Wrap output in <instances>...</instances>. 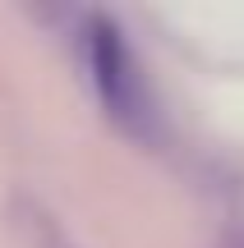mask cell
Listing matches in <instances>:
<instances>
[{"label":"cell","mask_w":244,"mask_h":248,"mask_svg":"<svg viewBox=\"0 0 244 248\" xmlns=\"http://www.w3.org/2000/svg\"><path fill=\"white\" fill-rule=\"evenodd\" d=\"M226 248H244V230H235V234H230V239H226Z\"/></svg>","instance_id":"3957f363"},{"label":"cell","mask_w":244,"mask_h":248,"mask_svg":"<svg viewBox=\"0 0 244 248\" xmlns=\"http://www.w3.org/2000/svg\"><path fill=\"white\" fill-rule=\"evenodd\" d=\"M83 60H88V78L97 88V101L111 120L134 138H152L157 129V110H152V92H147L143 64H138L134 46L125 42L115 18L92 14L83 23Z\"/></svg>","instance_id":"6da1fadb"},{"label":"cell","mask_w":244,"mask_h":248,"mask_svg":"<svg viewBox=\"0 0 244 248\" xmlns=\"http://www.w3.org/2000/svg\"><path fill=\"white\" fill-rule=\"evenodd\" d=\"M14 225L23 234H33V248H74L69 239H65L60 221H55L51 212H42L37 202H18L14 207Z\"/></svg>","instance_id":"7a4b0ae2"}]
</instances>
